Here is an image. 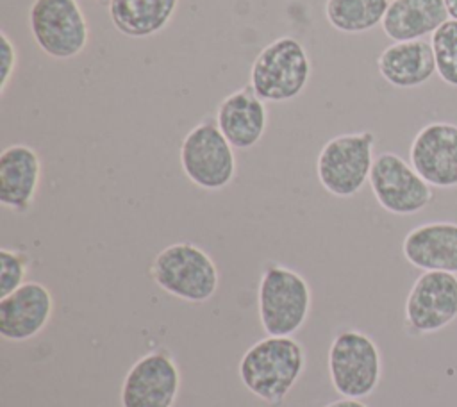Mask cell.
Wrapping results in <instances>:
<instances>
[{
	"label": "cell",
	"instance_id": "cb8c5ba5",
	"mask_svg": "<svg viewBox=\"0 0 457 407\" xmlns=\"http://www.w3.org/2000/svg\"><path fill=\"white\" fill-rule=\"evenodd\" d=\"M323 407H368L364 402H361V400H355V398H339V400H336V402H330V403H327V405H323Z\"/></svg>",
	"mask_w": 457,
	"mask_h": 407
},
{
	"label": "cell",
	"instance_id": "7402d4cb",
	"mask_svg": "<svg viewBox=\"0 0 457 407\" xmlns=\"http://www.w3.org/2000/svg\"><path fill=\"white\" fill-rule=\"evenodd\" d=\"M30 268V257L14 248H0V298L25 284Z\"/></svg>",
	"mask_w": 457,
	"mask_h": 407
},
{
	"label": "cell",
	"instance_id": "d4e9b609",
	"mask_svg": "<svg viewBox=\"0 0 457 407\" xmlns=\"http://www.w3.org/2000/svg\"><path fill=\"white\" fill-rule=\"evenodd\" d=\"M448 14L452 20H457V0H445Z\"/></svg>",
	"mask_w": 457,
	"mask_h": 407
},
{
	"label": "cell",
	"instance_id": "277c9868",
	"mask_svg": "<svg viewBox=\"0 0 457 407\" xmlns=\"http://www.w3.org/2000/svg\"><path fill=\"white\" fill-rule=\"evenodd\" d=\"M328 378L343 398L370 396L382 377V355L371 336L357 328L339 330L327 353Z\"/></svg>",
	"mask_w": 457,
	"mask_h": 407
},
{
	"label": "cell",
	"instance_id": "d6986e66",
	"mask_svg": "<svg viewBox=\"0 0 457 407\" xmlns=\"http://www.w3.org/2000/svg\"><path fill=\"white\" fill-rule=\"evenodd\" d=\"M180 0H109V18L118 32L143 39L161 32L173 18Z\"/></svg>",
	"mask_w": 457,
	"mask_h": 407
},
{
	"label": "cell",
	"instance_id": "5bb4252c",
	"mask_svg": "<svg viewBox=\"0 0 457 407\" xmlns=\"http://www.w3.org/2000/svg\"><path fill=\"white\" fill-rule=\"evenodd\" d=\"M39 154L23 143L9 145L0 154V204L23 214L34 205L41 182Z\"/></svg>",
	"mask_w": 457,
	"mask_h": 407
},
{
	"label": "cell",
	"instance_id": "603a6c76",
	"mask_svg": "<svg viewBox=\"0 0 457 407\" xmlns=\"http://www.w3.org/2000/svg\"><path fill=\"white\" fill-rule=\"evenodd\" d=\"M18 64V52L5 30L0 32V95H5V89L11 82V77Z\"/></svg>",
	"mask_w": 457,
	"mask_h": 407
},
{
	"label": "cell",
	"instance_id": "8fae6325",
	"mask_svg": "<svg viewBox=\"0 0 457 407\" xmlns=\"http://www.w3.org/2000/svg\"><path fill=\"white\" fill-rule=\"evenodd\" d=\"M405 328L414 336L432 334L457 318V275L423 271L405 298Z\"/></svg>",
	"mask_w": 457,
	"mask_h": 407
},
{
	"label": "cell",
	"instance_id": "30bf717a",
	"mask_svg": "<svg viewBox=\"0 0 457 407\" xmlns=\"http://www.w3.org/2000/svg\"><path fill=\"white\" fill-rule=\"evenodd\" d=\"M180 391V370L166 348L141 355L125 373L121 407H173Z\"/></svg>",
	"mask_w": 457,
	"mask_h": 407
},
{
	"label": "cell",
	"instance_id": "2e32d148",
	"mask_svg": "<svg viewBox=\"0 0 457 407\" xmlns=\"http://www.w3.org/2000/svg\"><path fill=\"white\" fill-rule=\"evenodd\" d=\"M402 253L409 264L423 271L457 275V223L430 221L407 232Z\"/></svg>",
	"mask_w": 457,
	"mask_h": 407
},
{
	"label": "cell",
	"instance_id": "ffe728a7",
	"mask_svg": "<svg viewBox=\"0 0 457 407\" xmlns=\"http://www.w3.org/2000/svg\"><path fill=\"white\" fill-rule=\"evenodd\" d=\"M389 0H327L325 18L339 32L361 34L382 25Z\"/></svg>",
	"mask_w": 457,
	"mask_h": 407
},
{
	"label": "cell",
	"instance_id": "3957f363",
	"mask_svg": "<svg viewBox=\"0 0 457 407\" xmlns=\"http://www.w3.org/2000/svg\"><path fill=\"white\" fill-rule=\"evenodd\" d=\"M150 277L164 293L189 303L211 300L220 284L212 257L189 241L164 246L150 264Z\"/></svg>",
	"mask_w": 457,
	"mask_h": 407
},
{
	"label": "cell",
	"instance_id": "8992f818",
	"mask_svg": "<svg viewBox=\"0 0 457 407\" xmlns=\"http://www.w3.org/2000/svg\"><path fill=\"white\" fill-rule=\"evenodd\" d=\"M375 134L370 130L339 134L327 141L316 159V175L325 191L339 198L357 195L370 180Z\"/></svg>",
	"mask_w": 457,
	"mask_h": 407
},
{
	"label": "cell",
	"instance_id": "e0dca14e",
	"mask_svg": "<svg viewBox=\"0 0 457 407\" xmlns=\"http://www.w3.org/2000/svg\"><path fill=\"white\" fill-rule=\"evenodd\" d=\"M378 73L395 87H418L436 73V59L430 41H398L382 50L377 59Z\"/></svg>",
	"mask_w": 457,
	"mask_h": 407
},
{
	"label": "cell",
	"instance_id": "6da1fadb",
	"mask_svg": "<svg viewBox=\"0 0 457 407\" xmlns=\"http://www.w3.org/2000/svg\"><path fill=\"white\" fill-rule=\"evenodd\" d=\"M303 345L293 336H266L245 350L237 364L241 384L259 400L278 407L305 371Z\"/></svg>",
	"mask_w": 457,
	"mask_h": 407
},
{
	"label": "cell",
	"instance_id": "484cf974",
	"mask_svg": "<svg viewBox=\"0 0 457 407\" xmlns=\"http://www.w3.org/2000/svg\"><path fill=\"white\" fill-rule=\"evenodd\" d=\"M95 2H107L109 4V0H95Z\"/></svg>",
	"mask_w": 457,
	"mask_h": 407
},
{
	"label": "cell",
	"instance_id": "52a82bcc",
	"mask_svg": "<svg viewBox=\"0 0 457 407\" xmlns=\"http://www.w3.org/2000/svg\"><path fill=\"white\" fill-rule=\"evenodd\" d=\"M180 166L195 186L207 191H220L234 180V146L220 130L216 118H204L184 136Z\"/></svg>",
	"mask_w": 457,
	"mask_h": 407
},
{
	"label": "cell",
	"instance_id": "7a4b0ae2",
	"mask_svg": "<svg viewBox=\"0 0 457 407\" xmlns=\"http://www.w3.org/2000/svg\"><path fill=\"white\" fill-rule=\"evenodd\" d=\"M312 305L309 282L280 262L262 268L257 286V314L266 336H293L307 321Z\"/></svg>",
	"mask_w": 457,
	"mask_h": 407
},
{
	"label": "cell",
	"instance_id": "ac0fdd59",
	"mask_svg": "<svg viewBox=\"0 0 457 407\" xmlns=\"http://www.w3.org/2000/svg\"><path fill=\"white\" fill-rule=\"evenodd\" d=\"M450 20L445 0H393L382 20L384 34L398 41H414L432 36Z\"/></svg>",
	"mask_w": 457,
	"mask_h": 407
},
{
	"label": "cell",
	"instance_id": "9a60e30c",
	"mask_svg": "<svg viewBox=\"0 0 457 407\" xmlns=\"http://www.w3.org/2000/svg\"><path fill=\"white\" fill-rule=\"evenodd\" d=\"M214 118L227 141L237 150L255 146L268 125L266 104L252 86H243L227 95L220 102Z\"/></svg>",
	"mask_w": 457,
	"mask_h": 407
},
{
	"label": "cell",
	"instance_id": "ba28073f",
	"mask_svg": "<svg viewBox=\"0 0 457 407\" xmlns=\"http://www.w3.org/2000/svg\"><path fill=\"white\" fill-rule=\"evenodd\" d=\"M29 29L36 45L52 59H73L89 43V23L77 0H34Z\"/></svg>",
	"mask_w": 457,
	"mask_h": 407
},
{
	"label": "cell",
	"instance_id": "44dd1931",
	"mask_svg": "<svg viewBox=\"0 0 457 407\" xmlns=\"http://www.w3.org/2000/svg\"><path fill=\"white\" fill-rule=\"evenodd\" d=\"M436 73L448 86L457 87V20H446L432 36Z\"/></svg>",
	"mask_w": 457,
	"mask_h": 407
},
{
	"label": "cell",
	"instance_id": "4fadbf2b",
	"mask_svg": "<svg viewBox=\"0 0 457 407\" xmlns=\"http://www.w3.org/2000/svg\"><path fill=\"white\" fill-rule=\"evenodd\" d=\"M54 314L50 289L36 280H27L12 293L0 298V336L11 343H23L39 336Z\"/></svg>",
	"mask_w": 457,
	"mask_h": 407
},
{
	"label": "cell",
	"instance_id": "7c38bea8",
	"mask_svg": "<svg viewBox=\"0 0 457 407\" xmlns=\"http://www.w3.org/2000/svg\"><path fill=\"white\" fill-rule=\"evenodd\" d=\"M409 162L434 187L457 186V125L432 121L418 130L409 148Z\"/></svg>",
	"mask_w": 457,
	"mask_h": 407
},
{
	"label": "cell",
	"instance_id": "9c48e42d",
	"mask_svg": "<svg viewBox=\"0 0 457 407\" xmlns=\"http://www.w3.org/2000/svg\"><path fill=\"white\" fill-rule=\"evenodd\" d=\"M368 182L378 205L391 214H416L432 200L430 184L411 162L393 152L375 157Z\"/></svg>",
	"mask_w": 457,
	"mask_h": 407
},
{
	"label": "cell",
	"instance_id": "5b68a950",
	"mask_svg": "<svg viewBox=\"0 0 457 407\" xmlns=\"http://www.w3.org/2000/svg\"><path fill=\"white\" fill-rule=\"evenodd\" d=\"M311 61L303 45L282 36L266 45L253 59L250 86L264 102H289L307 86Z\"/></svg>",
	"mask_w": 457,
	"mask_h": 407
}]
</instances>
